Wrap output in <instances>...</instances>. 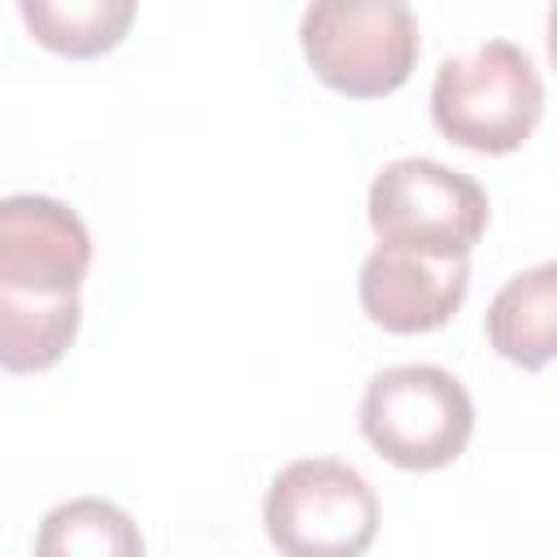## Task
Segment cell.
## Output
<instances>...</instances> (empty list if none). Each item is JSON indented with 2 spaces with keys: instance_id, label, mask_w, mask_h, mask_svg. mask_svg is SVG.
<instances>
[{
  "instance_id": "1",
  "label": "cell",
  "mask_w": 557,
  "mask_h": 557,
  "mask_svg": "<svg viewBox=\"0 0 557 557\" xmlns=\"http://www.w3.org/2000/svg\"><path fill=\"white\" fill-rule=\"evenodd\" d=\"M544 113V83L535 61L509 44L487 39L466 57H448L431 83V117L444 139L470 152H513L531 139Z\"/></svg>"
},
{
  "instance_id": "2",
  "label": "cell",
  "mask_w": 557,
  "mask_h": 557,
  "mask_svg": "<svg viewBox=\"0 0 557 557\" xmlns=\"http://www.w3.org/2000/svg\"><path fill=\"white\" fill-rule=\"evenodd\" d=\"M357 422L379 457L426 474L466 453L474 431V400L466 383L444 366L409 361L387 366L366 383Z\"/></svg>"
},
{
  "instance_id": "3",
  "label": "cell",
  "mask_w": 557,
  "mask_h": 557,
  "mask_svg": "<svg viewBox=\"0 0 557 557\" xmlns=\"http://www.w3.org/2000/svg\"><path fill=\"white\" fill-rule=\"evenodd\" d=\"M300 48L331 91L374 100L413 74L418 17L405 0H309Z\"/></svg>"
},
{
  "instance_id": "4",
  "label": "cell",
  "mask_w": 557,
  "mask_h": 557,
  "mask_svg": "<svg viewBox=\"0 0 557 557\" xmlns=\"http://www.w3.org/2000/svg\"><path fill=\"white\" fill-rule=\"evenodd\" d=\"M265 535L292 557H357L374 544L379 496L335 457L283 466L265 492Z\"/></svg>"
},
{
  "instance_id": "5",
  "label": "cell",
  "mask_w": 557,
  "mask_h": 557,
  "mask_svg": "<svg viewBox=\"0 0 557 557\" xmlns=\"http://www.w3.org/2000/svg\"><path fill=\"white\" fill-rule=\"evenodd\" d=\"M366 213L379 244L466 257L487 231V191L431 157H400L374 174Z\"/></svg>"
},
{
  "instance_id": "6",
  "label": "cell",
  "mask_w": 557,
  "mask_h": 557,
  "mask_svg": "<svg viewBox=\"0 0 557 557\" xmlns=\"http://www.w3.org/2000/svg\"><path fill=\"white\" fill-rule=\"evenodd\" d=\"M91 270V235L83 218L35 191L0 200V283L35 296H70Z\"/></svg>"
},
{
  "instance_id": "7",
  "label": "cell",
  "mask_w": 557,
  "mask_h": 557,
  "mask_svg": "<svg viewBox=\"0 0 557 557\" xmlns=\"http://www.w3.org/2000/svg\"><path fill=\"white\" fill-rule=\"evenodd\" d=\"M466 287H470L466 257H431L396 244H379L357 274V296L366 318L392 335L440 331L461 309Z\"/></svg>"
},
{
  "instance_id": "8",
  "label": "cell",
  "mask_w": 557,
  "mask_h": 557,
  "mask_svg": "<svg viewBox=\"0 0 557 557\" xmlns=\"http://www.w3.org/2000/svg\"><path fill=\"white\" fill-rule=\"evenodd\" d=\"M487 339L492 348L522 366L544 370L557 344V265L540 261L513 274L487 305Z\"/></svg>"
},
{
  "instance_id": "9",
  "label": "cell",
  "mask_w": 557,
  "mask_h": 557,
  "mask_svg": "<svg viewBox=\"0 0 557 557\" xmlns=\"http://www.w3.org/2000/svg\"><path fill=\"white\" fill-rule=\"evenodd\" d=\"M83 322L78 292L70 296H35L0 283V370L39 374L52 370Z\"/></svg>"
},
{
  "instance_id": "10",
  "label": "cell",
  "mask_w": 557,
  "mask_h": 557,
  "mask_svg": "<svg viewBox=\"0 0 557 557\" xmlns=\"http://www.w3.org/2000/svg\"><path fill=\"white\" fill-rule=\"evenodd\" d=\"M17 9L39 48L74 61L113 52L135 22V0H17Z\"/></svg>"
},
{
  "instance_id": "11",
  "label": "cell",
  "mask_w": 557,
  "mask_h": 557,
  "mask_svg": "<svg viewBox=\"0 0 557 557\" xmlns=\"http://www.w3.org/2000/svg\"><path fill=\"white\" fill-rule=\"evenodd\" d=\"M35 548L44 557H74V553L135 557V553H144V535L135 531L131 513L117 509L113 500L78 496V500H65V505L48 509Z\"/></svg>"
}]
</instances>
